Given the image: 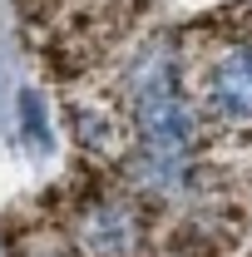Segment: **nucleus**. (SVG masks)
<instances>
[{"label":"nucleus","mask_w":252,"mask_h":257,"mask_svg":"<svg viewBox=\"0 0 252 257\" xmlns=\"http://www.w3.org/2000/svg\"><path fill=\"white\" fill-rule=\"evenodd\" d=\"M208 109L222 124L247 128L252 124V50H232L208 74Z\"/></svg>","instance_id":"2"},{"label":"nucleus","mask_w":252,"mask_h":257,"mask_svg":"<svg viewBox=\"0 0 252 257\" xmlns=\"http://www.w3.org/2000/svg\"><path fill=\"white\" fill-rule=\"evenodd\" d=\"M134 114H139V134H144V154L154 168H178L193 149V109L173 69L158 60L139 74L134 84Z\"/></svg>","instance_id":"1"}]
</instances>
